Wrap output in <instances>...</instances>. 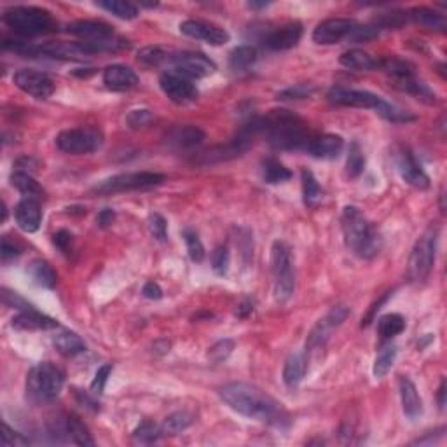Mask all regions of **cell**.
Masks as SVG:
<instances>
[{"instance_id": "cell-1", "label": "cell", "mask_w": 447, "mask_h": 447, "mask_svg": "<svg viewBox=\"0 0 447 447\" xmlns=\"http://www.w3.org/2000/svg\"><path fill=\"white\" fill-rule=\"evenodd\" d=\"M219 396L231 409L236 410L241 416L250 417V420L276 425V427H280L281 421L287 420L281 403L252 384L227 383L219 388Z\"/></svg>"}, {"instance_id": "cell-2", "label": "cell", "mask_w": 447, "mask_h": 447, "mask_svg": "<svg viewBox=\"0 0 447 447\" xmlns=\"http://www.w3.org/2000/svg\"><path fill=\"white\" fill-rule=\"evenodd\" d=\"M341 227L346 247L356 257L372 259L383 248V238L380 231L356 207L342 208Z\"/></svg>"}, {"instance_id": "cell-3", "label": "cell", "mask_w": 447, "mask_h": 447, "mask_svg": "<svg viewBox=\"0 0 447 447\" xmlns=\"http://www.w3.org/2000/svg\"><path fill=\"white\" fill-rule=\"evenodd\" d=\"M261 133H264L269 145L278 150L301 149L309 143L306 124L288 110H271L261 117Z\"/></svg>"}, {"instance_id": "cell-4", "label": "cell", "mask_w": 447, "mask_h": 447, "mask_svg": "<svg viewBox=\"0 0 447 447\" xmlns=\"http://www.w3.org/2000/svg\"><path fill=\"white\" fill-rule=\"evenodd\" d=\"M65 372L53 362H41L32 367L27 376V396L35 403L55 400L63 390Z\"/></svg>"}, {"instance_id": "cell-5", "label": "cell", "mask_w": 447, "mask_h": 447, "mask_svg": "<svg viewBox=\"0 0 447 447\" xmlns=\"http://www.w3.org/2000/svg\"><path fill=\"white\" fill-rule=\"evenodd\" d=\"M2 21L16 34L32 37V35L49 34L55 30V20L51 13L41 7L18 6L11 7L2 14Z\"/></svg>"}, {"instance_id": "cell-6", "label": "cell", "mask_w": 447, "mask_h": 447, "mask_svg": "<svg viewBox=\"0 0 447 447\" xmlns=\"http://www.w3.org/2000/svg\"><path fill=\"white\" fill-rule=\"evenodd\" d=\"M437 241L439 229L430 226L414 243L410 250L409 262H407V278L414 283H420L428 278L432 268L435 264V255H437Z\"/></svg>"}, {"instance_id": "cell-7", "label": "cell", "mask_w": 447, "mask_h": 447, "mask_svg": "<svg viewBox=\"0 0 447 447\" xmlns=\"http://www.w3.org/2000/svg\"><path fill=\"white\" fill-rule=\"evenodd\" d=\"M271 271L275 278V299L285 302L292 297L295 288V271L290 248L283 241H275L271 248Z\"/></svg>"}, {"instance_id": "cell-8", "label": "cell", "mask_w": 447, "mask_h": 447, "mask_svg": "<svg viewBox=\"0 0 447 447\" xmlns=\"http://www.w3.org/2000/svg\"><path fill=\"white\" fill-rule=\"evenodd\" d=\"M167 180V176L161 173L153 171H136V173H121L114 175L110 179L102 180L93 187V193L96 194H115L126 193V190H138V189H150L157 187Z\"/></svg>"}, {"instance_id": "cell-9", "label": "cell", "mask_w": 447, "mask_h": 447, "mask_svg": "<svg viewBox=\"0 0 447 447\" xmlns=\"http://www.w3.org/2000/svg\"><path fill=\"white\" fill-rule=\"evenodd\" d=\"M103 133L93 126H84V128H72L65 129L56 136V147L61 153L72 154V156H81V154L95 153L102 147Z\"/></svg>"}, {"instance_id": "cell-10", "label": "cell", "mask_w": 447, "mask_h": 447, "mask_svg": "<svg viewBox=\"0 0 447 447\" xmlns=\"http://www.w3.org/2000/svg\"><path fill=\"white\" fill-rule=\"evenodd\" d=\"M349 316V308L344 304H337L334 308L329 309L323 318H320L315 323V327L311 329V332L308 335V341H306V349L308 351H316V349L323 348L327 344V341L330 339V335L339 325H342L346 318Z\"/></svg>"}, {"instance_id": "cell-11", "label": "cell", "mask_w": 447, "mask_h": 447, "mask_svg": "<svg viewBox=\"0 0 447 447\" xmlns=\"http://www.w3.org/2000/svg\"><path fill=\"white\" fill-rule=\"evenodd\" d=\"M169 61H171L176 72H180V74H183L189 79H203L217 70L214 61L207 55H203V53H171L169 55Z\"/></svg>"}, {"instance_id": "cell-12", "label": "cell", "mask_w": 447, "mask_h": 447, "mask_svg": "<svg viewBox=\"0 0 447 447\" xmlns=\"http://www.w3.org/2000/svg\"><path fill=\"white\" fill-rule=\"evenodd\" d=\"M14 84L27 95L37 100H48L55 93V82L44 72L34 70V68H21L14 74Z\"/></svg>"}, {"instance_id": "cell-13", "label": "cell", "mask_w": 447, "mask_h": 447, "mask_svg": "<svg viewBox=\"0 0 447 447\" xmlns=\"http://www.w3.org/2000/svg\"><path fill=\"white\" fill-rule=\"evenodd\" d=\"M160 86L161 89H163L164 95H167L173 103H179V105L193 102L197 96V89L196 86L193 84V79L186 77V75L180 74V72L176 70L164 72L160 77Z\"/></svg>"}, {"instance_id": "cell-14", "label": "cell", "mask_w": 447, "mask_h": 447, "mask_svg": "<svg viewBox=\"0 0 447 447\" xmlns=\"http://www.w3.org/2000/svg\"><path fill=\"white\" fill-rule=\"evenodd\" d=\"M395 164L399 169L400 176L406 183L416 187V189H428L430 187V179L425 173V169L421 168V164L417 163L416 157L413 156L407 147H396L395 150Z\"/></svg>"}, {"instance_id": "cell-15", "label": "cell", "mask_w": 447, "mask_h": 447, "mask_svg": "<svg viewBox=\"0 0 447 447\" xmlns=\"http://www.w3.org/2000/svg\"><path fill=\"white\" fill-rule=\"evenodd\" d=\"M358 27L355 20H348V18H330V20L322 21L318 27L313 32V41L316 44L330 46L337 44L342 39L349 37L353 30Z\"/></svg>"}, {"instance_id": "cell-16", "label": "cell", "mask_w": 447, "mask_h": 447, "mask_svg": "<svg viewBox=\"0 0 447 447\" xmlns=\"http://www.w3.org/2000/svg\"><path fill=\"white\" fill-rule=\"evenodd\" d=\"M327 98L335 105L342 107H355V109H370L377 110L383 98L370 91H362V89H346V88H332L327 95Z\"/></svg>"}, {"instance_id": "cell-17", "label": "cell", "mask_w": 447, "mask_h": 447, "mask_svg": "<svg viewBox=\"0 0 447 447\" xmlns=\"http://www.w3.org/2000/svg\"><path fill=\"white\" fill-rule=\"evenodd\" d=\"M164 142L169 149L176 150V153H189L205 142V133L197 126L179 124L173 126L164 135Z\"/></svg>"}, {"instance_id": "cell-18", "label": "cell", "mask_w": 447, "mask_h": 447, "mask_svg": "<svg viewBox=\"0 0 447 447\" xmlns=\"http://www.w3.org/2000/svg\"><path fill=\"white\" fill-rule=\"evenodd\" d=\"M180 32L187 37L197 39V41H205L212 46H222L229 42V34L221 27L215 25L205 23L200 20H187L180 23Z\"/></svg>"}, {"instance_id": "cell-19", "label": "cell", "mask_w": 447, "mask_h": 447, "mask_svg": "<svg viewBox=\"0 0 447 447\" xmlns=\"http://www.w3.org/2000/svg\"><path fill=\"white\" fill-rule=\"evenodd\" d=\"M67 32L86 42L107 41V39L114 37V30H112L110 25L93 20L72 21V23L67 25Z\"/></svg>"}, {"instance_id": "cell-20", "label": "cell", "mask_w": 447, "mask_h": 447, "mask_svg": "<svg viewBox=\"0 0 447 447\" xmlns=\"http://www.w3.org/2000/svg\"><path fill=\"white\" fill-rule=\"evenodd\" d=\"M14 217H16L20 229L25 231V233H35V231H39L42 222V210L39 197L23 196V200L18 203L16 210H14Z\"/></svg>"}, {"instance_id": "cell-21", "label": "cell", "mask_w": 447, "mask_h": 447, "mask_svg": "<svg viewBox=\"0 0 447 447\" xmlns=\"http://www.w3.org/2000/svg\"><path fill=\"white\" fill-rule=\"evenodd\" d=\"M302 37V25L297 21H292V23L283 25L278 30L271 32V34L266 37L264 44L268 46L273 51H285V49H290L294 46L299 44Z\"/></svg>"}, {"instance_id": "cell-22", "label": "cell", "mask_w": 447, "mask_h": 447, "mask_svg": "<svg viewBox=\"0 0 447 447\" xmlns=\"http://www.w3.org/2000/svg\"><path fill=\"white\" fill-rule=\"evenodd\" d=\"M308 153L311 154L316 160H334L344 149V140L339 135H332V133H327V135L316 136V138L309 140L308 143Z\"/></svg>"}, {"instance_id": "cell-23", "label": "cell", "mask_w": 447, "mask_h": 447, "mask_svg": "<svg viewBox=\"0 0 447 447\" xmlns=\"http://www.w3.org/2000/svg\"><path fill=\"white\" fill-rule=\"evenodd\" d=\"M103 82L114 91H126L138 84V75L126 65H110L103 70Z\"/></svg>"}, {"instance_id": "cell-24", "label": "cell", "mask_w": 447, "mask_h": 447, "mask_svg": "<svg viewBox=\"0 0 447 447\" xmlns=\"http://www.w3.org/2000/svg\"><path fill=\"white\" fill-rule=\"evenodd\" d=\"M399 391L400 400H402L403 414H406L410 421H416L417 417L423 414V402H421V396L420 393H417L416 384H414L409 377L402 376L399 380Z\"/></svg>"}, {"instance_id": "cell-25", "label": "cell", "mask_w": 447, "mask_h": 447, "mask_svg": "<svg viewBox=\"0 0 447 447\" xmlns=\"http://www.w3.org/2000/svg\"><path fill=\"white\" fill-rule=\"evenodd\" d=\"M13 327L16 330H49L56 329V320L39 313L35 308L23 309L13 318Z\"/></svg>"}, {"instance_id": "cell-26", "label": "cell", "mask_w": 447, "mask_h": 447, "mask_svg": "<svg viewBox=\"0 0 447 447\" xmlns=\"http://www.w3.org/2000/svg\"><path fill=\"white\" fill-rule=\"evenodd\" d=\"M306 370H308V362L302 353H290L285 360L283 365V383L288 388H295L304 380Z\"/></svg>"}, {"instance_id": "cell-27", "label": "cell", "mask_w": 447, "mask_h": 447, "mask_svg": "<svg viewBox=\"0 0 447 447\" xmlns=\"http://www.w3.org/2000/svg\"><path fill=\"white\" fill-rule=\"evenodd\" d=\"M407 16H409L416 25L427 28V30L446 32L447 28V20L444 14L437 13V11L434 9H428V7H414L413 11H409Z\"/></svg>"}, {"instance_id": "cell-28", "label": "cell", "mask_w": 447, "mask_h": 447, "mask_svg": "<svg viewBox=\"0 0 447 447\" xmlns=\"http://www.w3.org/2000/svg\"><path fill=\"white\" fill-rule=\"evenodd\" d=\"M339 63L342 67L349 68V70L356 72H369L380 67V61L374 60L369 53L362 51V49H349V51L342 53L341 58H339Z\"/></svg>"}, {"instance_id": "cell-29", "label": "cell", "mask_w": 447, "mask_h": 447, "mask_svg": "<svg viewBox=\"0 0 447 447\" xmlns=\"http://www.w3.org/2000/svg\"><path fill=\"white\" fill-rule=\"evenodd\" d=\"M65 425V434L70 437V441L74 444L82 446V447H93L95 441H93L91 434H89L88 427L81 421V417H77L75 414H68L63 417Z\"/></svg>"}, {"instance_id": "cell-30", "label": "cell", "mask_w": 447, "mask_h": 447, "mask_svg": "<svg viewBox=\"0 0 447 447\" xmlns=\"http://www.w3.org/2000/svg\"><path fill=\"white\" fill-rule=\"evenodd\" d=\"M53 344H55L58 353H61L63 356H75L86 351V342L77 334L68 332V330L56 334L53 339Z\"/></svg>"}, {"instance_id": "cell-31", "label": "cell", "mask_w": 447, "mask_h": 447, "mask_svg": "<svg viewBox=\"0 0 447 447\" xmlns=\"http://www.w3.org/2000/svg\"><path fill=\"white\" fill-rule=\"evenodd\" d=\"M28 275L32 276V280H34L39 287L44 288H53L58 280L55 269H53L46 261H41V259H35V261L30 262V266H28Z\"/></svg>"}, {"instance_id": "cell-32", "label": "cell", "mask_w": 447, "mask_h": 447, "mask_svg": "<svg viewBox=\"0 0 447 447\" xmlns=\"http://www.w3.org/2000/svg\"><path fill=\"white\" fill-rule=\"evenodd\" d=\"M262 179L266 183H283L287 180L292 179V171L285 164H281L280 161L268 157V160L262 161Z\"/></svg>"}, {"instance_id": "cell-33", "label": "cell", "mask_w": 447, "mask_h": 447, "mask_svg": "<svg viewBox=\"0 0 447 447\" xmlns=\"http://www.w3.org/2000/svg\"><path fill=\"white\" fill-rule=\"evenodd\" d=\"M301 176H302V196H304V203L308 205V207H316L323 197V190L322 187H320L318 180H316L315 175L306 168L301 171Z\"/></svg>"}, {"instance_id": "cell-34", "label": "cell", "mask_w": 447, "mask_h": 447, "mask_svg": "<svg viewBox=\"0 0 447 447\" xmlns=\"http://www.w3.org/2000/svg\"><path fill=\"white\" fill-rule=\"evenodd\" d=\"M11 183H13V187H16V189L27 197H39L42 196V193H44L42 187L35 182L34 176L28 175V173L25 171H14L13 175H11Z\"/></svg>"}, {"instance_id": "cell-35", "label": "cell", "mask_w": 447, "mask_h": 447, "mask_svg": "<svg viewBox=\"0 0 447 447\" xmlns=\"http://www.w3.org/2000/svg\"><path fill=\"white\" fill-rule=\"evenodd\" d=\"M96 6L105 9L107 13L114 14L115 18H121V20H135L138 16V7L131 2H124V0H102Z\"/></svg>"}, {"instance_id": "cell-36", "label": "cell", "mask_w": 447, "mask_h": 447, "mask_svg": "<svg viewBox=\"0 0 447 447\" xmlns=\"http://www.w3.org/2000/svg\"><path fill=\"white\" fill-rule=\"evenodd\" d=\"M377 330H380V335L383 339H391L406 330V320L399 313H388V315L380 318Z\"/></svg>"}, {"instance_id": "cell-37", "label": "cell", "mask_w": 447, "mask_h": 447, "mask_svg": "<svg viewBox=\"0 0 447 447\" xmlns=\"http://www.w3.org/2000/svg\"><path fill=\"white\" fill-rule=\"evenodd\" d=\"M257 61V49L252 46H240L229 55V67L233 70H247Z\"/></svg>"}, {"instance_id": "cell-38", "label": "cell", "mask_w": 447, "mask_h": 447, "mask_svg": "<svg viewBox=\"0 0 447 447\" xmlns=\"http://www.w3.org/2000/svg\"><path fill=\"white\" fill-rule=\"evenodd\" d=\"M190 425H193V414H189L187 410H176V413L169 414L167 420H164L161 432L164 435H176L180 432L187 430Z\"/></svg>"}, {"instance_id": "cell-39", "label": "cell", "mask_w": 447, "mask_h": 447, "mask_svg": "<svg viewBox=\"0 0 447 447\" xmlns=\"http://www.w3.org/2000/svg\"><path fill=\"white\" fill-rule=\"evenodd\" d=\"M395 358H396V346H384L383 349H381L380 353H377L376 360H374V367H372V374L374 377H384L388 372H390V369L393 367V363H395Z\"/></svg>"}, {"instance_id": "cell-40", "label": "cell", "mask_w": 447, "mask_h": 447, "mask_svg": "<svg viewBox=\"0 0 447 447\" xmlns=\"http://www.w3.org/2000/svg\"><path fill=\"white\" fill-rule=\"evenodd\" d=\"M365 168V156H363V150L360 149V145L356 142L349 143L348 150V160H346V173H348L349 179H356L363 173Z\"/></svg>"}, {"instance_id": "cell-41", "label": "cell", "mask_w": 447, "mask_h": 447, "mask_svg": "<svg viewBox=\"0 0 447 447\" xmlns=\"http://www.w3.org/2000/svg\"><path fill=\"white\" fill-rule=\"evenodd\" d=\"M376 114H380L381 117L387 119V121H390V122H413V121H416V115L410 114L409 110L400 109V107H396L395 103L387 102L384 98H383V102H381V105L377 107Z\"/></svg>"}, {"instance_id": "cell-42", "label": "cell", "mask_w": 447, "mask_h": 447, "mask_svg": "<svg viewBox=\"0 0 447 447\" xmlns=\"http://www.w3.org/2000/svg\"><path fill=\"white\" fill-rule=\"evenodd\" d=\"M161 435H163L161 428L157 427L156 423L147 420L142 421V423L135 428V432H133V439H135L136 442H140V444H153V442H156Z\"/></svg>"}, {"instance_id": "cell-43", "label": "cell", "mask_w": 447, "mask_h": 447, "mask_svg": "<svg viewBox=\"0 0 447 447\" xmlns=\"http://www.w3.org/2000/svg\"><path fill=\"white\" fill-rule=\"evenodd\" d=\"M138 61L143 65H150V67H157L163 61H169V53L160 46H147L138 51Z\"/></svg>"}, {"instance_id": "cell-44", "label": "cell", "mask_w": 447, "mask_h": 447, "mask_svg": "<svg viewBox=\"0 0 447 447\" xmlns=\"http://www.w3.org/2000/svg\"><path fill=\"white\" fill-rule=\"evenodd\" d=\"M183 240H186V245H187V252H189V257L193 262H203L205 259V247L203 243H201L200 236H197L194 231H189L186 229L182 233Z\"/></svg>"}, {"instance_id": "cell-45", "label": "cell", "mask_w": 447, "mask_h": 447, "mask_svg": "<svg viewBox=\"0 0 447 447\" xmlns=\"http://www.w3.org/2000/svg\"><path fill=\"white\" fill-rule=\"evenodd\" d=\"M231 264V255L227 247H217L212 252V269L215 271V275L226 276L229 271Z\"/></svg>"}, {"instance_id": "cell-46", "label": "cell", "mask_w": 447, "mask_h": 447, "mask_svg": "<svg viewBox=\"0 0 447 447\" xmlns=\"http://www.w3.org/2000/svg\"><path fill=\"white\" fill-rule=\"evenodd\" d=\"M234 349V341L233 339H221L219 342H215L210 349H208V358L214 363H221L224 360H227L231 356Z\"/></svg>"}, {"instance_id": "cell-47", "label": "cell", "mask_w": 447, "mask_h": 447, "mask_svg": "<svg viewBox=\"0 0 447 447\" xmlns=\"http://www.w3.org/2000/svg\"><path fill=\"white\" fill-rule=\"evenodd\" d=\"M28 439H25L23 435L14 432L9 425L2 423V434H0V446L2 447H25L28 446Z\"/></svg>"}, {"instance_id": "cell-48", "label": "cell", "mask_w": 447, "mask_h": 447, "mask_svg": "<svg viewBox=\"0 0 447 447\" xmlns=\"http://www.w3.org/2000/svg\"><path fill=\"white\" fill-rule=\"evenodd\" d=\"M154 121V114L149 109H135L128 114L126 117V122L129 124V128L138 129V128H145L150 122Z\"/></svg>"}, {"instance_id": "cell-49", "label": "cell", "mask_w": 447, "mask_h": 447, "mask_svg": "<svg viewBox=\"0 0 447 447\" xmlns=\"http://www.w3.org/2000/svg\"><path fill=\"white\" fill-rule=\"evenodd\" d=\"M147 226H149L150 234H153L156 240L160 241H167L168 240V224L167 219L160 214H153L147 221Z\"/></svg>"}, {"instance_id": "cell-50", "label": "cell", "mask_w": 447, "mask_h": 447, "mask_svg": "<svg viewBox=\"0 0 447 447\" xmlns=\"http://www.w3.org/2000/svg\"><path fill=\"white\" fill-rule=\"evenodd\" d=\"M53 243L63 255H70L74 250V234L67 229H61L53 236Z\"/></svg>"}, {"instance_id": "cell-51", "label": "cell", "mask_w": 447, "mask_h": 447, "mask_svg": "<svg viewBox=\"0 0 447 447\" xmlns=\"http://www.w3.org/2000/svg\"><path fill=\"white\" fill-rule=\"evenodd\" d=\"M112 372V365H102L98 370H96L95 374V380L91 381V391L95 393V395H100V393H103V390H105V384L107 381H109V376Z\"/></svg>"}, {"instance_id": "cell-52", "label": "cell", "mask_w": 447, "mask_h": 447, "mask_svg": "<svg viewBox=\"0 0 447 447\" xmlns=\"http://www.w3.org/2000/svg\"><path fill=\"white\" fill-rule=\"evenodd\" d=\"M21 254V247L9 236L2 238V262L7 264L9 261H14Z\"/></svg>"}, {"instance_id": "cell-53", "label": "cell", "mask_w": 447, "mask_h": 447, "mask_svg": "<svg viewBox=\"0 0 447 447\" xmlns=\"http://www.w3.org/2000/svg\"><path fill=\"white\" fill-rule=\"evenodd\" d=\"M311 91H313L311 86L297 84L294 86V88H288L285 89V91H281L278 95V100H301L311 95Z\"/></svg>"}, {"instance_id": "cell-54", "label": "cell", "mask_w": 447, "mask_h": 447, "mask_svg": "<svg viewBox=\"0 0 447 447\" xmlns=\"http://www.w3.org/2000/svg\"><path fill=\"white\" fill-rule=\"evenodd\" d=\"M2 299H4V304L11 306V308L20 309V311L32 308V306L27 304V301H23L16 292H9L7 288H2Z\"/></svg>"}, {"instance_id": "cell-55", "label": "cell", "mask_w": 447, "mask_h": 447, "mask_svg": "<svg viewBox=\"0 0 447 447\" xmlns=\"http://www.w3.org/2000/svg\"><path fill=\"white\" fill-rule=\"evenodd\" d=\"M391 295H393V290H388V292H384V295H383V297H380V299H377V302H374V304H372V306H370V309H369V311H367V315H365V316H363V318H362V327H369V325H370V323H372V320H374V318H376V313H377V311H380V309H381V306H383V304H384V302H387V301H388V299H390V297H391Z\"/></svg>"}, {"instance_id": "cell-56", "label": "cell", "mask_w": 447, "mask_h": 447, "mask_svg": "<svg viewBox=\"0 0 447 447\" xmlns=\"http://www.w3.org/2000/svg\"><path fill=\"white\" fill-rule=\"evenodd\" d=\"M142 295L145 299H150V301H160L163 297V290L156 281H147L142 288Z\"/></svg>"}, {"instance_id": "cell-57", "label": "cell", "mask_w": 447, "mask_h": 447, "mask_svg": "<svg viewBox=\"0 0 447 447\" xmlns=\"http://www.w3.org/2000/svg\"><path fill=\"white\" fill-rule=\"evenodd\" d=\"M114 221H115V212L112 210V208H103V210L98 214V217H96V224H98L100 227H103V229L112 226Z\"/></svg>"}, {"instance_id": "cell-58", "label": "cell", "mask_w": 447, "mask_h": 447, "mask_svg": "<svg viewBox=\"0 0 447 447\" xmlns=\"http://www.w3.org/2000/svg\"><path fill=\"white\" fill-rule=\"evenodd\" d=\"M252 311H254V304H252V301H243L240 306H238L236 316H240V318H247Z\"/></svg>"}, {"instance_id": "cell-59", "label": "cell", "mask_w": 447, "mask_h": 447, "mask_svg": "<svg viewBox=\"0 0 447 447\" xmlns=\"http://www.w3.org/2000/svg\"><path fill=\"white\" fill-rule=\"evenodd\" d=\"M439 406H441V409H444L446 406V381H442L441 388H439Z\"/></svg>"}, {"instance_id": "cell-60", "label": "cell", "mask_w": 447, "mask_h": 447, "mask_svg": "<svg viewBox=\"0 0 447 447\" xmlns=\"http://www.w3.org/2000/svg\"><path fill=\"white\" fill-rule=\"evenodd\" d=\"M269 2H248V7L252 9H262V7H268Z\"/></svg>"}]
</instances>
